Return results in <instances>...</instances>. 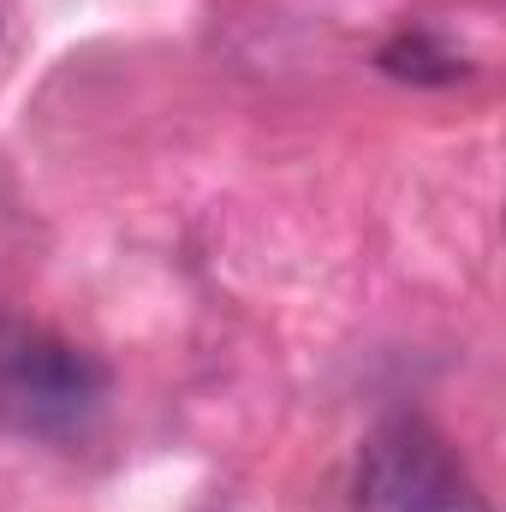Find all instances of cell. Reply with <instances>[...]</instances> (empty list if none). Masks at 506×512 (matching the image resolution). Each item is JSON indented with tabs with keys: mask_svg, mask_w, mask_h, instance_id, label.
Masks as SVG:
<instances>
[{
	"mask_svg": "<svg viewBox=\"0 0 506 512\" xmlns=\"http://www.w3.org/2000/svg\"><path fill=\"white\" fill-rule=\"evenodd\" d=\"M381 72L387 78H411V84H453L465 72V60H453L447 48H435L423 30H411V36H399V42L381 48Z\"/></svg>",
	"mask_w": 506,
	"mask_h": 512,
	"instance_id": "3",
	"label": "cell"
},
{
	"mask_svg": "<svg viewBox=\"0 0 506 512\" xmlns=\"http://www.w3.org/2000/svg\"><path fill=\"white\" fill-rule=\"evenodd\" d=\"M465 477L447 441L417 423L393 417L358 453V512H459Z\"/></svg>",
	"mask_w": 506,
	"mask_h": 512,
	"instance_id": "2",
	"label": "cell"
},
{
	"mask_svg": "<svg viewBox=\"0 0 506 512\" xmlns=\"http://www.w3.org/2000/svg\"><path fill=\"white\" fill-rule=\"evenodd\" d=\"M108 399V370L24 322H0V423L42 441H72Z\"/></svg>",
	"mask_w": 506,
	"mask_h": 512,
	"instance_id": "1",
	"label": "cell"
}]
</instances>
